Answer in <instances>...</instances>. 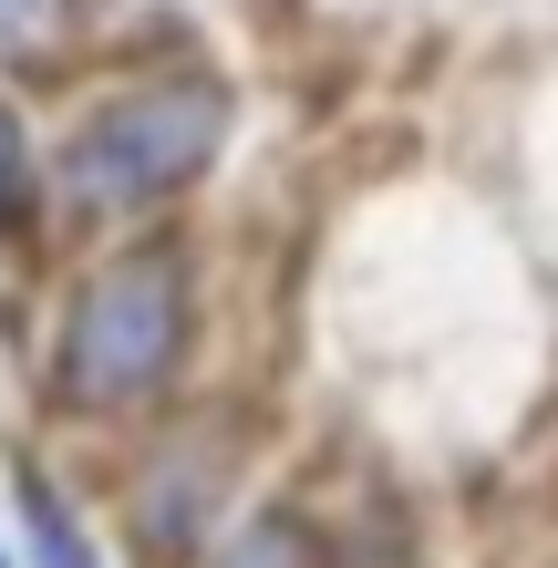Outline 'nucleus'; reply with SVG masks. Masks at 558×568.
Instances as JSON below:
<instances>
[{"label":"nucleus","instance_id":"7","mask_svg":"<svg viewBox=\"0 0 558 568\" xmlns=\"http://www.w3.org/2000/svg\"><path fill=\"white\" fill-rule=\"evenodd\" d=\"M52 21H62V0H0V52L52 42Z\"/></svg>","mask_w":558,"mask_h":568},{"label":"nucleus","instance_id":"5","mask_svg":"<svg viewBox=\"0 0 558 568\" xmlns=\"http://www.w3.org/2000/svg\"><path fill=\"white\" fill-rule=\"evenodd\" d=\"M217 568H321V548H311V527H301V517H258L248 538H227V548H217Z\"/></svg>","mask_w":558,"mask_h":568},{"label":"nucleus","instance_id":"1","mask_svg":"<svg viewBox=\"0 0 558 568\" xmlns=\"http://www.w3.org/2000/svg\"><path fill=\"white\" fill-rule=\"evenodd\" d=\"M176 352H186V248L145 239L83 280L62 352H52V393L73 414H124L176 383Z\"/></svg>","mask_w":558,"mask_h":568},{"label":"nucleus","instance_id":"4","mask_svg":"<svg viewBox=\"0 0 558 568\" xmlns=\"http://www.w3.org/2000/svg\"><path fill=\"white\" fill-rule=\"evenodd\" d=\"M11 496H21V527H31V558H42V568H93V548H83L73 507H62V496H52L42 476H21Z\"/></svg>","mask_w":558,"mask_h":568},{"label":"nucleus","instance_id":"6","mask_svg":"<svg viewBox=\"0 0 558 568\" xmlns=\"http://www.w3.org/2000/svg\"><path fill=\"white\" fill-rule=\"evenodd\" d=\"M11 227H31V135H21V114L0 104V239Z\"/></svg>","mask_w":558,"mask_h":568},{"label":"nucleus","instance_id":"3","mask_svg":"<svg viewBox=\"0 0 558 568\" xmlns=\"http://www.w3.org/2000/svg\"><path fill=\"white\" fill-rule=\"evenodd\" d=\"M207 507H217V465L196 476V455H155V476H145V548L176 568L196 548V527H207Z\"/></svg>","mask_w":558,"mask_h":568},{"label":"nucleus","instance_id":"2","mask_svg":"<svg viewBox=\"0 0 558 568\" xmlns=\"http://www.w3.org/2000/svg\"><path fill=\"white\" fill-rule=\"evenodd\" d=\"M227 135V93L207 73H166V83H135L114 104L83 114V135L62 145V186L73 207H145V196H176L196 165L217 155Z\"/></svg>","mask_w":558,"mask_h":568}]
</instances>
